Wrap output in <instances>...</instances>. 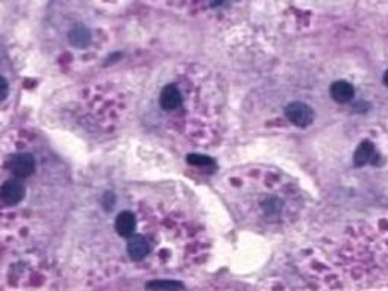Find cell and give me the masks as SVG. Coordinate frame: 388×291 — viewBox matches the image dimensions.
<instances>
[{"mask_svg":"<svg viewBox=\"0 0 388 291\" xmlns=\"http://www.w3.org/2000/svg\"><path fill=\"white\" fill-rule=\"evenodd\" d=\"M285 114L293 125L305 128L314 120V112L308 105L302 102H293L285 108Z\"/></svg>","mask_w":388,"mask_h":291,"instance_id":"obj_1","label":"cell"},{"mask_svg":"<svg viewBox=\"0 0 388 291\" xmlns=\"http://www.w3.org/2000/svg\"><path fill=\"white\" fill-rule=\"evenodd\" d=\"M9 168L17 178H26L35 170V158L29 153H19L11 158Z\"/></svg>","mask_w":388,"mask_h":291,"instance_id":"obj_2","label":"cell"},{"mask_svg":"<svg viewBox=\"0 0 388 291\" xmlns=\"http://www.w3.org/2000/svg\"><path fill=\"white\" fill-rule=\"evenodd\" d=\"M24 197V187L19 180H6L0 188V199L6 205H17Z\"/></svg>","mask_w":388,"mask_h":291,"instance_id":"obj_3","label":"cell"},{"mask_svg":"<svg viewBox=\"0 0 388 291\" xmlns=\"http://www.w3.org/2000/svg\"><path fill=\"white\" fill-rule=\"evenodd\" d=\"M160 103L162 106V110H165V111L178 110L181 106V103H182V96H181V91L178 90V87L176 85L164 87V90L161 91Z\"/></svg>","mask_w":388,"mask_h":291,"instance_id":"obj_4","label":"cell"},{"mask_svg":"<svg viewBox=\"0 0 388 291\" xmlns=\"http://www.w3.org/2000/svg\"><path fill=\"white\" fill-rule=\"evenodd\" d=\"M149 250H150L149 243L141 235H134L128 243V253L131 255L132 259H135V261L143 259L149 253Z\"/></svg>","mask_w":388,"mask_h":291,"instance_id":"obj_5","label":"cell"},{"mask_svg":"<svg viewBox=\"0 0 388 291\" xmlns=\"http://www.w3.org/2000/svg\"><path fill=\"white\" fill-rule=\"evenodd\" d=\"M355 94L353 87L346 81H337L331 85V96L335 102L346 103L349 102Z\"/></svg>","mask_w":388,"mask_h":291,"instance_id":"obj_6","label":"cell"},{"mask_svg":"<svg viewBox=\"0 0 388 291\" xmlns=\"http://www.w3.org/2000/svg\"><path fill=\"white\" fill-rule=\"evenodd\" d=\"M115 229L121 237H131L135 229V217L129 211H123L118 214L115 220Z\"/></svg>","mask_w":388,"mask_h":291,"instance_id":"obj_7","label":"cell"},{"mask_svg":"<svg viewBox=\"0 0 388 291\" xmlns=\"http://www.w3.org/2000/svg\"><path fill=\"white\" fill-rule=\"evenodd\" d=\"M373 153H375V147L371 143H363L358 150L355 152V164L356 165H365L367 162L371 161V158H373Z\"/></svg>","mask_w":388,"mask_h":291,"instance_id":"obj_8","label":"cell"},{"mask_svg":"<svg viewBox=\"0 0 388 291\" xmlns=\"http://www.w3.org/2000/svg\"><path fill=\"white\" fill-rule=\"evenodd\" d=\"M70 43L76 47H85L90 43V32L85 26H76L70 32Z\"/></svg>","mask_w":388,"mask_h":291,"instance_id":"obj_9","label":"cell"},{"mask_svg":"<svg viewBox=\"0 0 388 291\" xmlns=\"http://www.w3.org/2000/svg\"><path fill=\"white\" fill-rule=\"evenodd\" d=\"M149 291H181L182 285L176 281H153L147 284Z\"/></svg>","mask_w":388,"mask_h":291,"instance_id":"obj_10","label":"cell"},{"mask_svg":"<svg viewBox=\"0 0 388 291\" xmlns=\"http://www.w3.org/2000/svg\"><path fill=\"white\" fill-rule=\"evenodd\" d=\"M188 162L193 165H208V164H211V159L206 157H202V155H190Z\"/></svg>","mask_w":388,"mask_h":291,"instance_id":"obj_11","label":"cell"},{"mask_svg":"<svg viewBox=\"0 0 388 291\" xmlns=\"http://www.w3.org/2000/svg\"><path fill=\"white\" fill-rule=\"evenodd\" d=\"M8 96V82L3 76H0V100H3Z\"/></svg>","mask_w":388,"mask_h":291,"instance_id":"obj_12","label":"cell"},{"mask_svg":"<svg viewBox=\"0 0 388 291\" xmlns=\"http://www.w3.org/2000/svg\"><path fill=\"white\" fill-rule=\"evenodd\" d=\"M384 82H385V85L388 87V70H387V73H385V76H384Z\"/></svg>","mask_w":388,"mask_h":291,"instance_id":"obj_13","label":"cell"}]
</instances>
